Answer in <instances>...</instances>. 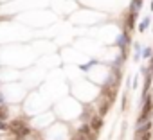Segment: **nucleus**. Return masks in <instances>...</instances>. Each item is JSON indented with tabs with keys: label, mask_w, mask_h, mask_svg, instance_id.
Here are the masks:
<instances>
[{
	"label": "nucleus",
	"mask_w": 153,
	"mask_h": 140,
	"mask_svg": "<svg viewBox=\"0 0 153 140\" xmlns=\"http://www.w3.org/2000/svg\"><path fill=\"white\" fill-rule=\"evenodd\" d=\"M151 11H153V0H151Z\"/></svg>",
	"instance_id": "nucleus-14"
},
{
	"label": "nucleus",
	"mask_w": 153,
	"mask_h": 140,
	"mask_svg": "<svg viewBox=\"0 0 153 140\" xmlns=\"http://www.w3.org/2000/svg\"><path fill=\"white\" fill-rule=\"evenodd\" d=\"M7 128H9V126H7L6 122H2V121H0V129H7Z\"/></svg>",
	"instance_id": "nucleus-12"
},
{
	"label": "nucleus",
	"mask_w": 153,
	"mask_h": 140,
	"mask_svg": "<svg viewBox=\"0 0 153 140\" xmlns=\"http://www.w3.org/2000/svg\"><path fill=\"white\" fill-rule=\"evenodd\" d=\"M101 126H103V119H101V117H94V119L90 121V128H92L94 131H99Z\"/></svg>",
	"instance_id": "nucleus-4"
},
{
	"label": "nucleus",
	"mask_w": 153,
	"mask_h": 140,
	"mask_svg": "<svg viewBox=\"0 0 153 140\" xmlns=\"http://www.w3.org/2000/svg\"><path fill=\"white\" fill-rule=\"evenodd\" d=\"M9 129L18 136V138H24L27 133H29V128H27V124H24V122H20V121H16V122H13L11 126H9Z\"/></svg>",
	"instance_id": "nucleus-1"
},
{
	"label": "nucleus",
	"mask_w": 153,
	"mask_h": 140,
	"mask_svg": "<svg viewBox=\"0 0 153 140\" xmlns=\"http://www.w3.org/2000/svg\"><path fill=\"white\" fill-rule=\"evenodd\" d=\"M0 104H2V97H0Z\"/></svg>",
	"instance_id": "nucleus-15"
},
{
	"label": "nucleus",
	"mask_w": 153,
	"mask_h": 140,
	"mask_svg": "<svg viewBox=\"0 0 153 140\" xmlns=\"http://www.w3.org/2000/svg\"><path fill=\"white\" fill-rule=\"evenodd\" d=\"M96 131L90 128V126H81L79 129V135H78V140H96Z\"/></svg>",
	"instance_id": "nucleus-2"
},
{
	"label": "nucleus",
	"mask_w": 153,
	"mask_h": 140,
	"mask_svg": "<svg viewBox=\"0 0 153 140\" xmlns=\"http://www.w3.org/2000/svg\"><path fill=\"white\" fill-rule=\"evenodd\" d=\"M6 117H7V111H6V108H4V106H0V121H4Z\"/></svg>",
	"instance_id": "nucleus-11"
},
{
	"label": "nucleus",
	"mask_w": 153,
	"mask_h": 140,
	"mask_svg": "<svg viewBox=\"0 0 153 140\" xmlns=\"http://www.w3.org/2000/svg\"><path fill=\"white\" fill-rule=\"evenodd\" d=\"M146 131H151V121H139L137 133H146Z\"/></svg>",
	"instance_id": "nucleus-3"
},
{
	"label": "nucleus",
	"mask_w": 153,
	"mask_h": 140,
	"mask_svg": "<svg viewBox=\"0 0 153 140\" xmlns=\"http://www.w3.org/2000/svg\"><path fill=\"white\" fill-rule=\"evenodd\" d=\"M151 56H153V51L149 49V47H146V49L142 51V58H146V59H151Z\"/></svg>",
	"instance_id": "nucleus-10"
},
{
	"label": "nucleus",
	"mask_w": 153,
	"mask_h": 140,
	"mask_svg": "<svg viewBox=\"0 0 153 140\" xmlns=\"http://www.w3.org/2000/svg\"><path fill=\"white\" fill-rule=\"evenodd\" d=\"M149 72L153 74V56H151V65H149Z\"/></svg>",
	"instance_id": "nucleus-13"
},
{
	"label": "nucleus",
	"mask_w": 153,
	"mask_h": 140,
	"mask_svg": "<svg viewBox=\"0 0 153 140\" xmlns=\"http://www.w3.org/2000/svg\"><path fill=\"white\" fill-rule=\"evenodd\" d=\"M135 140H151V133H149V131H146V133H137Z\"/></svg>",
	"instance_id": "nucleus-7"
},
{
	"label": "nucleus",
	"mask_w": 153,
	"mask_h": 140,
	"mask_svg": "<svg viewBox=\"0 0 153 140\" xmlns=\"http://www.w3.org/2000/svg\"><path fill=\"white\" fill-rule=\"evenodd\" d=\"M141 6H142V0H132V11L133 13H137L141 9Z\"/></svg>",
	"instance_id": "nucleus-8"
},
{
	"label": "nucleus",
	"mask_w": 153,
	"mask_h": 140,
	"mask_svg": "<svg viewBox=\"0 0 153 140\" xmlns=\"http://www.w3.org/2000/svg\"><path fill=\"white\" fill-rule=\"evenodd\" d=\"M135 14L137 13H130V16H128V20H126V29H133V25H135Z\"/></svg>",
	"instance_id": "nucleus-6"
},
{
	"label": "nucleus",
	"mask_w": 153,
	"mask_h": 140,
	"mask_svg": "<svg viewBox=\"0 0 153 140\" xmlns=\"http://www.w3.org/2000/svg\"><path fill=\"white\" fill-rule=\"evenodd\" d=\"M149 23H151V20H149V18L146 16V18L142 20V23H141V25H139V31H141V32H144V31H146V27L149 25Z\"/></svg>",
	"instance_id": "nucleus-9"
},
{
	"label": "nucleus",
	"mask_w": 153,
	"mask_h": 140,
	"mask_svg": "<svg viewBox=\"0 0 153 140\" xmlns=\"http://www.w3.org/2000/svg\"><path fill=\"white\" fill-rule=\"evenodd\" d=\"M128 41H130V38H128V32H124L119 40H117V45L121 47V51H124V47L128 45Z\"/></svg>",
	"instance_id": "nucleus-5"
}]
</instances>
